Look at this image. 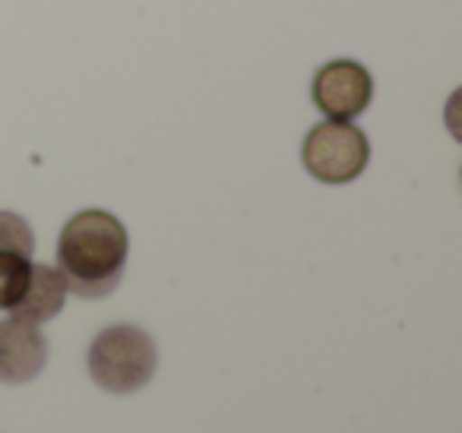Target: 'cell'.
<instances>
[{
    "instance_id": "1",
    "label": "cell",
    "mask_w": 462,
    "mask_h": 433,
    "mask_svg": "<svg viewBox=\"0 0 462 433\" xmlns=\"http://www.w3.org/2000/svg\"><path fill=\"white\" fill-rule=\"evenodd\" d=\"M127 253V228L117 222V216L105 209H83L58 237V272L64 275L67 291L98 300L121 285Z\"/></svg>"
},
{
    "instance_id": "2",
    "label": "cell",
    "mask_w": 462,
    "mask_h": 433,
    "mask_svg": "<svg viewBox=\"0 0 462 433\" xmlns=\"http://www.w3.org/2000/svg\"><path fill=\"white\" fill-rule=\"evenodd\" d=\"M155 367H159V351L140 326H108L89 345V373L105 392H136L152 380Z\"/></svg>"
},
{
    "instance_id": "3",
    "label": "cell",
    "mask_w": 462,
    "mask_h": 433,
    "mask_svg": "<svg viewBox=\"0 0 462 433\" xmlns=\"http://www.w3.org/2000/svg\"><path fill=\"white\" fill-rule=\"evenodd\" d=\"M301 161L320 184H352L371 161V143L352 121H323L304 136Z\"/></svg>"
},
{
    "instance_id": "4",
    "label": "cell",
    "mask_w": 462,
    "mask_h": 433,
    "mask_svg": "<svg viewBox=\"0 0 462 433\" xmlns=\"http://www.w3.org/2000/svg\"><path fill=\"white\" fill-rule=\"evenodd\" d=\"M310 98L329 121H355L374 98V79L358 60H329L314 73Z\"/></svg>"
},
{
    "instance_id": "5",
    "label": "cell",
    "mask_w": 462,
    "mask_h": 433,
    "mask_svg": "<svg viewBox=\"0 0 462 433\" xmlns=\"http://www.w3.org/2000/svg\"><path fill=\"white\" fill-rule=\"evenodd\" d=\"M48 342L39 326L10 317L0 323V382H29L45 370Z\"/></svg>"
},
{
    "instance_id": "6",
    "label": "cell",
    "mask_w": 462,
    "mask_h": 433,
    "mask_svg": "<svg viewBox=\"0 0 462 433\" xmlns=\"http://www.w3.org/2000/svg\"><path fill=\"white\" fill-rule=\"evenodd\" d=\"M67 294L70 291H67V281L58 269L32 263V275H29L26 291H23V298L16 300V307L10 313H14L16 319H23V323L42 326L64 310Z\"/></svg>"
},
{
    "instance_id": "7",
    "label": "cell",
    "mask_w": 462,
    "mask_h": 433,
    "mask_svg": "<svg viewBox=\"0 0 462 433\" xmlns=\"http://www.w3.org/2000/svg\"><path fill=\"white\" fill-rule=\"evenodd\" d=\"M32 275V260L14 250H0V310H14Z\"/></svg>"
},
{
    "instance_id": "8",
    "label": "cell",
    "mask_w": 462,
    "mask_h": 433,
    "mask_svg": "<svg viewBox=\"0 0 462 433\" xmlns=\"http://www.w3.org/2000/svg\"><path fill=\"white\" fill-rule=\"evenodd\" d=\"M0 250H14V253L32 260L35 235H32V228H29L26 218L16 216V212L0 209Z\"/></svg>"
}]
</instances>
